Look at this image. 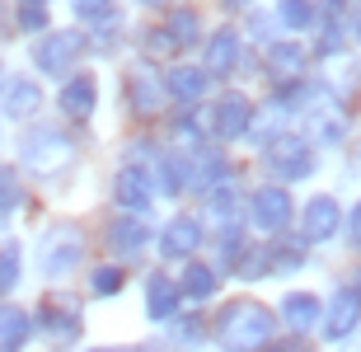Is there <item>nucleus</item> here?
Returning a JSON list of instances; mask_svg holds the SVG:
<instances>
[{
  "mask_svg": "<svg viewBox=\"0 0 361 352\" xmlns=\"http://www.w3.org/2000/svg\"><path fill=\"white\" fill-rule=\"evenodd\" d=\"M38 263H42V272H47V277L71 272L75 263H80V231H75V226H56V231L42 240Z\"/></svg>",
  "mask_w": 361,
  "mask_h": 352,
  "instance_id": "5",
  "label": "nucleus"
},
{
  "mask_svg": "<svg viewBox=\"0 0 361 352\" xmlns=\"http://www.w3.org/2000/svg\"><path fill=\"white\" fill-rule=\"evenodd\" d=\"M71 10L80 14V19H104L113 10V0H71Z\"/></svg>",
  "mask_w": 361,
  "mask_h": 352,
  "instance_id": "34",
  "label": "nucleus"
},
{
  "mask_svg": "<svg viewBox=\"0 0 361 352\" xmlns=\"http://www.w3.org/2000/svg\"><path fill=\"white\" fill-rule=\"evenodd\" d=\"M19 202H24V193H19V174H14L10 164H0V221L10 217Z\"/></svg>",
  "mask_w": 361,
  "mask_h": 352,
  "instance_id": "29",
  "label": "nucleus"
},
{
  "mask_svg": "<svg viewBox=\"0 0 361 352\" xmlns=\"http://www.w3.org/2000/svg\"><path fill=\"white\" fill-rule=\"evenodd\" d=\"M357 320H361V296L352 291V286L334 291L329 315H324V339H348L352 329H357Z\"/></svg>",
  "mask_w": 361,
  "mask_h": 352,
  "instance_id": "7",
  "label": "nucleus"
},
{
  "mask_svg": "<svg viewBox=\"0 0 361 352\" xmlns=\"http://www.w3.org/2000/svg\"><path fill=\"white\" fill-rule=\"evenodd\" d=\"M249 217H254L258 231L277 235V231H286V221H291V198H286L281 188H263V193H254V207H249Z\"/></svg>",
  "mask_w": 361,
  "mask_h": 352,
  "instance_id": "6",
  "label": "nucleus"
},
{
  "mask_svg": "<svg viewBox=\"0 0 361 352\" xmlns=\"http://www.w3.org/2000/svg\"><path fill=\"white\" fill-rule=\"evenodd\" d=\"M352 38H357V42H361V10H357V14H352Z\"/></svg>",
  "mask_w": 361,
  "mask_h": 352,
  "instance_id": "39",
  "label": "nucleus"
},
{
  "mask_svg": "<svg viewBox=\"0 0 361 352\" xmlns=\"http://www.w3.org/2000/svg\"><path fill=\"white\" fill-rule=\"evenodd\" d=\"M197 244H202V226L192 217H174L169 226H164V235H160V254L164 258H188Z\"/></svg>",
  "mask_w": 361,
  "mask_h": 352,
  "instance_id": "13",
  "label": "nucleus"
},
{
  "mask_svg": "<svg viewBox=\"0 0 361 352\" xmlns=\"http://www.w3.org/2000/svg\"><path fill=\"white\" fill-rule=\"evenodd\" d=\"M178 301H183V291H178V282H169L164 272H155V277L146 282V310H150V320H174Z\"/></svg>",
  "mask_w": 361,
  "mask_h": 352,
  "instance_id": "18",
  "label": "nucleus"
},
{
  "mask_svg": "<svg viewBox=\"0 0 361 352\" xmlns=\"http://www.w3.org/2000/svg\"><path fill=\"white\" fill-rule=\"evenodd\" d=\"M14 10H19V28H28V33L47 28V0H19Z\"/></svg>",
  "mask_w": 361,
  "mask_h": 352,
  "instance_id": "30",
  "label": "nucleus"
},
{
  "mask_svg": "<svg viewBox=\"0 0 361 352\" xmlns=\"http://www.w3.org/2000/svg\"><path fill=\"white\" fill-rule=\"evenodd\" d=\"M90 291H94V296H113V291H122V272L118 268H94Z\"/></svg>",
  "mask_w": 361,
  "mask_h": 352,
  "instance_id": "33",
  "label": "nucleus"
},
{
  "mask_svg": "<svg viewBox=\"0 0 361 352\" xmlns=\"http://www.w3.org/2000/svg\"><path fill=\"white\" fill-rule=\"evenodd\" d=\"M178 291H183L188 301H207L216 291V272L212 268H202V263H192V268L183 272V282H178Z\"/></svg>",
  "mask_w": 361,
  "mask_h": 352,
  "instance_id": "24",
  "label": "nucleus"
},
{
  "mask_svg": "<svg viewBox=\"0 0 361 352\" xmlns=\"http://www.w3.org/2000/svg\"><path fill=\"white\" fill-rule=\"evenodd\" d=\"M99 352H122V348H99Z\"/></svg>",
  "mask_w": 361,
  "mask_h": 352,
  "instance_id": "40",
  "label": "nucleus"
},
{
  "mask_svg": "<svg viewBox=\"0 0 361 352\" xmlns=\"http://www.w3.org/2000/svg\"><path fill=\"white\" fill-rule=\"evenodd\" d=\"M146 5H160V0H146Z\"/></svg>",
  "mask_w": 361,
  "mask_h": 352,
  "instance_id": "42",
  "label": "nucleus"
},
{
  "mask_svg": "<svg viewBox=\"0 0 361 352\" xmlns=\"http://www.w3.org/2000/svg\"><path fill=\"white\" fill-rule=\"evenodd\" d=\"M127 99H132V109L146 118V113H155L164 104V80L155 75V71L141 61V66H132V75H127Z\"/></svg>",
  "mask_w": 361,
  "mask_h": 352,
  "instance_id": "8",
  "label": "nucleus"
},
{
  "mask_svg": "<svg viewBox=\"0 0 361 352\" xmlns=\"http://www.w3.org/2000/svg\"><path fill=\"white\" fill-rule=\"evenodd\" d=\"M38 104H42V90L33 80H24V75L5 80V90H0V109L10 113V118H33Z\"/></svg>",
  "mask_w": 361,
  "mask_h": 352,
  "instance_id": "15",
  "label": "nucleus"
},
{
  "mask_svg": "<svg viewBox=\"0 0 361 352\" xmlns=\"http://www.w3.org/2000/svg\"><path fill=\"white\" fill-rule=\"evenodd\" d=\"M319 315H324V305L310 296V291H291V296L281 301V320H286V329H295V334L314 329V324H319Z\"/></svg>",
  "mask_w": 361,
  "mask_h": 352,
  "instance_id": "20",
  "label": "nucleus"
},
{
  "mask_svg": "<svg viewBox=\"0 0 361 352\" xmlns=\"http://www.w3.org/2000/svg\"><path fill=\"white\" fill-rule=\"evenodd\" d=\"M94 104H99V85H94V75H71L66 85H61V113L75 122H85L94 113Z\"/></svg>",
  "mask_w": 361,
  "mask_h": 352,
  "instance_id": "12",
  "label": "nucleus"
},
{
  "mask_svg": "<svg viewBox=\"0 0 361 352\" xmlns=\"http://www.w3.org/2000/svg\"><path fill=\"white\" fill-rule=\"evenodd\" d=\"M207 193H212V217L221 221V226H235V221H240V207H235L240 198H235V188L226 183V188H207Z\"/></svg>",
  "mask_w": 361,
  "mask_h": 352,
  "instance_id": "28",
  "label": "nucleus"
},
{
  "mask_svg": "<svg viewBox=\"0 0 361 352\" xmlns=\"http://www.w3.org/2000/svg\"><path fill=\"white\" fill-rule=\"evenodd\" d=\"M305 240H314V244H324V240H334L338 235V226H343V217H338V202L334 198H310V207H305Z\"/></svg>",
  "mask_w": 361,
  "mask_h": 352,
  "instance_id": "11",
  "label": "nucleus"
},
{
  "mask_svg": "<svg viewBox=\"0 0 361 352\" xmlns=\"http://www.w3.org/2000/svg\"><path fill=\"white\" fill-rule=\"evenodd\" d=\"M183 183H188V164L178 160V155H164V160H160V188L164 193H178Z\"/></svg>",
  "mask_w": 361,
  "mask_h": 352,
  "instance_id": "31",
  "label": "nucleus"
},
{
  "mask_svg": "<svg viewBox=\"0 0 361 352\" xmlns=\"http://www.w3.org/2000/svg\"><path fill=\"white\" fill-rule=\"evenodd\" d=\"M28 334H33V320H28L24 310L5 305V310H0V352H19Z\"/></svg>",
  "mask_w": 361,
  "mask_h": 352,
  "instance_id": "22",
  "label": "nucleus"
},
{
  "mask_svg": "<svg viewBox=\"0 0 361 352\" xmlns=\"http://www.w3.org/2000/svg\"><path fill=\"white\" fill-rule=\"evenodd\" d=\"M164 33H169L178 47H192V42L202 38V24H197V14H192V10H174V14H169V28H164Z\"/></svg>",
  "mask_w": 361,
  "mask_h": 352,
  "instance_id": "25",
  "label": "nucleus"
},
{
  "mask_svg": "<svg viewBox=\"0 0 361 352\" xmlns=\"http://www.w3.org/2000/svg\"><path fill=\"white\" fill-rule=\"evenodd\" d=\"M254 127V104L244 95H226L221 104H216V113H212V132L216 136H244Z\"/></svg>",
  "mask_w": 361,
  "mask_h": 352,
  "instance_id": "9",
  "label": "nucleus"
},
{
  "mask_svg": "<svg viewBox=\"0 0 361 352\" xmlns=\"http://www.w3.org/2000/svg\"><path fill=\"white\" fill-rule=\"evenodd\" d=\"M146 240H150V231H146V221H136V217H118L113 226H108V249H113V254H122V258L141 254V249H146Z\"/></svg>",
  "mask_w": 361,
  "mask_h": 352,
  "instance_id": "16",
  "label": "nucleus"
},
{
  "mask_svg": "<svg viewBox=\"0 0 361 352\" xmlns=\"http://www.w3.org/2000/svg\"><path fill=\"white\" fill-rule=\"evenodd\" d=\"M71 155H75V146H71L61 132H52V127H38V132L24 136V164H33V169H42V174L66 169Z\"/></svg>",
  "mask_w": 361,
  "mask_h": 352,
  "instance_id": "4",
  "label": "nucleus"
},
{
  "mask_svg": "<svg viewBox=\"0 0 361 352\" xmlns=\"http://www.w3.org/2000/svg\"><path fill=\"white\" fill-rule=\"evenodd\" d=\"M319 136H324V141H338V136H343V118H338V113L319 118Z\"/></svg>",
  "mask_w": 361,
  "mask_h": 352,
  "instance_id": "35",
  "label": "nucleus"
},
{
  "mask_svg": "<svg viewBox=\"0 0 361 352\" xmlns=\"http://www.w3.org/2000/svg\"><path fill=\"white\" fill-rule=\"evenodd\" d=\"M277 19L286 28H310L314 24V5L310 0H277Z\"/></svg>",
  "mask_w": 361,
  "mask_h": 352,
  "instance_id": "27",
  "label": "nucleus"
},
{
  "mask_svg": "<svg viewBox=\"0 0 361 352\" xmlns=\"http://www.w3.org/2000/svg\"><path fill=\"white\" fill-rule=\"evenodd\" d=\"M300 258H305V244H291V240H272L268 244V268H277V272L300 268Z\"/></svg>",
  "mask_w": 361,
  "mask_h": 352,
  "instance_id": "26",
  "label": "nucleus"
},
{
  "mask_svg": "<svg viewBox=\"0 0 361 352\" xmlns=\"http://www.w3.org/2000/svg\"><path fill=\"white\" fill-rule=\"evenodd\" d=\"M113 198H118L127 212H146L150 207V178L136 169V164H127L118 178H113Z\"/></svg>",
  "mask_w": 361,
  "mask_h": 352,
  "instance_id": "17",
  "label": "nucleus"
},
{
  "mask_svg": "<svg viewBox=\"0 0 361 352\" xmlns=\"http://www.w3.org/2000/svg\"><path fill=\"white\" fill-rule=\"evenodd\" d=\"M348 240H352V244L361 249V202L352 207V217H348Z\"/></svg>",
  "mask_w": 361,
  "mask_h": 352,
  "instance_id": "37",
  "label": "nucleus"
},
{
  "mask_svg": "<svg viewBox=\"0 0 361 352\" xmlns=\"http://www.w3.org/2000/svg\"><path fill=\"white\" fill-rule=\"evenodd\" d=\"M216 334L230 352H263L272 339V315L258 305V301H235L221 310L216 320Z\"/></svg>",
  "mask_w": 361,
  "mask_h": 352,
  "instance_id": "1",
  "label": "nucleus"
},
{
  "mask_svg": "<svg viewBox=\"0 0 361 352\" xmlns=\"http://www.w3.org/2000/svg\"><path fill=\"white\" fill-rule=\"evenodd\" d=\"M263 164H268L277 178H305L310 169H314V150H310V141H300L295 132H281L272 136L268 146H263Z\"/></svg>",
  "mask_w": 361,
  "mask_h": 352,
  "instance_id": "2",
  "label": "nucleus"
},
{
  "mask_svg": "<svg viewBox=\"0 0 361 352\" xmlns=\"http://www.w3.org/2000/svg\"><path fill=\"white\" fill-rule=\"evenodd\" d=\"M178 339H183V343H197L202 339V324H197V320H188V324L178 329Z\"/></svg>",
  "mask_w": 361,
  "mask_h": 352,
  "instance_id": "38",
  "label": "nucleus"
},
{
  "mask_svg": "<svg viewBox=\"0 0 361 352\" xmlns=\"http://www.w3.org/2000/svg\"><path fill=\"white\" fill-rule=\"evenodd\" d=\"M343 10H348V0H324V5H319L314 14H324V24L334 28V24H338V14H343Z\"/></svg>",
  "mask_w": 361,
  "mask_h": 352,
  "instance_id": "36",
  "label": "nucleus"
},
{
  "mask_svg": "<svg viewBox=\"0 0 361 352\" xmlns=\"http://www.w3.org/2000/svg\"><path fill=\"white\" fill-rule=\"evenodd\" d=\"M226 5H244V0H226Z\"/></svg>",
  "mask_w": 361,
  "mask_h": 352,
  "instance_id": "41",
  "label": "nucleus"
},
{
  "mask_svg": "<svg viewBox=\"0 0 361 352\" xmlns=\"http://www.w3.org/2000/svg\"><path fill=\"white\" fill-rule=\"evenodd\" d=\"M85 52V33L75 28H61V33H47V38L33 47V61H38L42 75H66L75 66V56Z\"/></svg>",
  "mask_w": 361,
  "mask_h": 352,
  "instance_id": "3",
  "label": "nucleus"
},
{
  "mask_svg": "<svg viewBox=\"0 0 361 352\" xmlns=\"http://www.w3.org/2000/svg\"><path fill=\"white\" fill-rule=\"evenodd\" d=\"M38 320H42V329L52 334V339H61V343H71L75 334H80V315H75V301H42V310H38Z\"/></svg>",
  "mask_w": 361,
  "mask_h": 352,
  "instance_id": "14",
  "label": "nucleus"
},
{
  "mask_svg": "<svg viewBox=\"0 0 361 352\" xmlns=\"http://www.w3.org/2000/svg\"><path fill=\"white\" fill-rule=\"evenodd\" d=\"M202 90H207V71L202 66H174L164 75V95L178 99V104H197Z\"/></svg>",
  "mask_w": 361,
  "mask_h": 352,
  "instance_id": "19",
  "label": "nucleus"
},
{
  "mask_svg": "<svg viewBox=\"0 0 361 352\" xmlns=\"http://www.w3.org/2000/svg\"><path fill=\"white\" fill-rule=\"evenodd\" d=\"M240 66V33L235 28H216L207 38V75H230Z\"/></svg>",
  "mask_w": 361,
  "mask_h": 352,
  "instance_id": "10",
  "label": "nucleus"
},
{
  "mask_svg": "<svg viewBox=\"0 0 361 352\" xmlns=\"http://www.w3.org/2000/svg\"><path fill=\"white\" fill-rule=\"evenodd\" d=\"M221 178H226V160H221V155H197L192 169H188V183H192V188H216Z\"/></svg>",
  "mask_w": 361,
  "mask_h": 352,
  "instance_id": "23",
  "label": "nucleus"
},
{
  "mask_svg": "<svg viewBox=\"0 0 361 352\" xmlns=\"http://www.w3.org/2000/svg\"><path fill=\"white\" fill-rule=\"evenodd\" d=\"M300 66H305V52H300L295 42H272L268 47V75L277 85H291L295 75H300Z\"/></svg>",
  "mask_w": 361,
  "mask_h": 352,
  "instance_id": "21",
  "label": "nucleus"
},
{
  "mask_svg": "<svg viewBox=\"0 0 361 352\" xmlns=\"http://www.w3.org/2000/svg\"><path fill=\"white\" fill-rule=\"evenodd\" d=\"M19 282V244H0V291Z\"/></svg>",
  "mask_w": 361,
  "mask_h": 352,
  "instance_id": "32",
  "label": "nucleus"
}]
</instances>
